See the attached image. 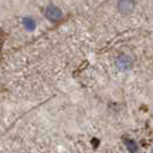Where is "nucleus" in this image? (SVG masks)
Segmentation results:
<instances>
[{
  "label": "nucleus",
  "mask_w": 153,
  "mask_h": 153,
  "mask_svg": "<svg viewBox=\"0 0 153 153\" xmlns=\"http://www.w3.org/2000/svg\"><path fill=\"white\" fill-rule=\"evenodd\" d=\"M45 16H46V19H48L50 21H53V22H55V21H59V20L62 17V12H61V9H60L59 7L51 5V6L46 7Z\"/></svg>",
  "instance_id": "1"
},
{
  "label": "nucleus",
  "mask_w": 153,
  "mask_h": 153,
  "mask_svg": "<svg viewBox=\"0 0 153 153\" xmlns=\"http://www.w3.org/2000/svg\"><path fill=\"white\" fill-rule=\"evenodd\" d=\"M134 6H135V4L131 2V1H120L117 4V7L120 9V12H122V13H129V12H131Z\"/></svg>",
  "instance_id": "3"
},
{
  "label": "nucleus",
  "mask_w": 153,
  "mask_h": 153,
  "mask_svg": "<svg viewBox=\"0 0 153 153\" xmlns=\"http://www.w3.org/2000/svg\"><path fill=\"white\" fill-rule=\"evenodd\" d=\"M23 25L28 29V30H33L35 28H36V21L30 17V16H25L24 19H23Z\"/></svg>",
  "instance_id": "4"
},
{
  "label": "nucleus",
  "mask_w": 153,
  "mask_h": 153,
  "mask_svg": "<svg viewBox=\"0 0 153 153\" xmlns=\"http://www.w3.org/2000/svg\"><path fill=\"white\" fill-rule=\"evenodd\" d=\"M115 65H116V68L119 69V70L127 71V70L131 69V67H132V60L128 55H121V56H119L116 59Z\"/></svg>",
  "instance_id": "2"
},
{
  "label": "nucleus",
  "mask_w": 153,
  "mask_h": 153,
  "mask_svg": "<svg viewBox=\"0 0 153 153\" xmlns=\"http://www.w3.org/2000/svg\"><path fill=\"white\" fill-rule=\"evenodd\" d=\"M124 144L127 146V149L130 151V152H136L138 150V146L136 144V142H134L132 139H124Z\"/></svg>",
  "instance_id": "5"
}]
</instances>
